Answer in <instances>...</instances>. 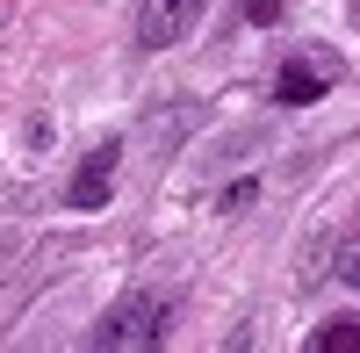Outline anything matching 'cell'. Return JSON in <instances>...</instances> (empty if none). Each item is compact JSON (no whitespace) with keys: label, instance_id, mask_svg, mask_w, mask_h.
I'll return each mask as SVG.
<instances>
[{"label":"cell","instance_id":"obj_3","mask_svg":"<svg viewBox=\"0 0 360 353\" xmlns=\"http://www.w3.org/2000/svg\"><path fill=\"white\" fill-rule=\"evenodd\" d=\"M115 166H123V144H115V137H101L94 152L79 159V173H72V188H65V210H101V202L115 195Z\"/></svg>","mask_w":360,"mask_h":353},{"label":"cell","instance_id":"obj_4","mask_svg":"<svg viewBox=\"0 0 360 353\" xmlns=\"http://www.w3.org/2000/svg\"><path fill=\"white\" fill-rule=\"evenodd\" d=\"M274 101H288V108L324 101V72H317V65H303V58H288V65L274 72Z\"/></svg>","mask_w":360,"mask_h":353},{"label":"cell","instance_id":"obj_2","mask_svg":"<svg viewBox=\"0 0 360 353\" xmlns=\"http://www.w3.org/2000/svg\"><path fill=\"white\" fill-rule=\"evenodd\" d=\"M209 0H144V15H137V51H173V44H188L195 37V22H202Z\"/></svg>","mask_w":360,"mask_h":353},{"label":"cell","instance_id":"obj_7","mask_svg":"<svg viewBox=\"0 0 360 353\" xmlns=\"http://www.w3.org/2000/svg\"><path fill=\"white\" fill-rule=\"evenodd\" d=\"M245 22H274V0H245Z\"/></svg>","mask_w":360,"mask_h":353},{"label":"cell","instance_id":"obj_1","mask_svg":"<svg viewBox=\"0 0 360 353\" xmlns=\"http://www.w3.org/2000/svg\"><path fill=\"white\" fill-rule=\"evenodd\" d=\"M173 332V303L152 296V288H130L123 303H108V317L94 325V346L101 353H144V346H166Z\"/></svg>","mask_w":360,"mask_h":353},{"label":"cell","instance_id":"obj_6","mask_svg":"<svg viewBox=\"0 0 360 353\" xmlns=\"http://www.w3.org/2000/svg\"><path fill=\"white\" fill-rule=\"evenodd\" d=\"M332 267H339V281H353V288H360V231H346V238L332 245Z\"/></svg>","mask_w":360,"mask_h":353},{"label":"cell","instance_id":"obj_5","mask_svg":"<svg viewBox=\"0 0 360 353\" xmlns=\"http://www.w3.org/2000/svg\"><path fill=\"white\" fill-rule=\"evenodd\" d=\"M310 353H360V317H332V325L310 339Z\"/></svg>","mask_w":360,"mask_h":353}]
</instances>
